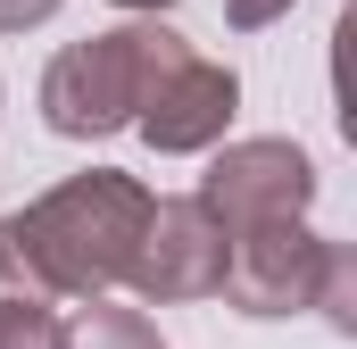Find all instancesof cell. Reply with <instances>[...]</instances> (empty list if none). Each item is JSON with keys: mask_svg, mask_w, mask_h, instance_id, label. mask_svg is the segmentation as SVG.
<instances>
[{"mask_svg": "<svg viewBox=\"0 0 357 349\" xmlns=\"http://www.w3.org/2000/svg\"><path fill=\"white\" fill-rule=\"evenodd\" d=\"M150 208V183L125 167H84L50 183L33 208L0 216V299H100L108 283H125Z\"/></svg>", "mask_w": 357, "mask_h": 349, "instance_id": "1", "label": "cell"}, {"mask_svg": "<svg viewBox=\"0 0 357 349\" xmlns=\"http://www.w3.org/2000/svg\"><path fill=\"white\" fill-rule=\"evenodd\" d=\"M183 42L175 25H158V17H142V25H108V34H91V42H67L50 67H42V125L59 133V142H108V133H125L133 117H142V100L150 84L175 67Z\"/></svg>", "mask_w": 357, "mask_h": 349, "instance_id": "2", "label": "cell"}, {"mask_svg": "<svg viewBox=\"0 0 357 349\" xmlns=\"http://www.w3.org/2000/svg\"><path fill=\"white\" fill-rule=\"evenodd\" d=\"M191 200L225 225V242L233 233H258V225H299L307 200H316V158L299 142H282V133H258V142L216 150V167L199 174Z\"/></svg>", "mask_w": 357, "mask_h": 349, "instance_id": "3", "label": "cell"}, {"mask_svg": "<svg viewBox=\"0 0 357 349\" xmlns=\"http://www.w3.org/2000/svg\"><path fill=\"white\" fill-rule=\"evenodd\" d=\"M225 225L199 208V200H158L150 225H142V250L125 266V283L150 299V308H175V299H216L225 291Z\"/></svg>", "mask_w": 357, "mask_h": 349, "instance_id": "4", "label": "cell"}, {"mask_svg": "<svg viewBox=\"0 0 357 349\" xmlns=\"http://www.w3.org/2000/svg\"><path fill=\"white\" fill-rule=\"evenodd\" d=\"M324 258L333 242L299 225H258V233H233V258H225V291L241 316H299L316 308V283H324Z\"/></svg>", "mask_w": 357, "mask_h": 349, "instance_id": "5", "label": "cell"}, {"mask_svg": "<svg viewBox=\"0 0 357 349\" xmlns=\"http://www.w3.org/2000/svg\"><path fill=\"white\" fill-rule=\"evenodd\" d=\"M233 108H241V84H233V67H216V59L183 50L175 67L150 84L142 117H133V133H142L158 158H191V150H216V142H225Z\"/></svg>", "mask_w": 357, "mask_h": 349, "instance_id": "6", "label": "cell"}, {"mask_svg": "<svg viewBox=\"0 0 357 349\" xmlns=\"http://www.w3.org/2000/svg\"><path fill=\"white\" fill-rule=\"evenodd\" d=\"M59 349H167L158 325L142 308H108V299H84L67 325H59Z\"/></svg>", "mask_w": 357, "mask_h": 349, "instance_id": "7", "label": "cell"}, {"mask_svg": "<svg viewBox=\"0 0 357 349\" xmlns=\"http://www.w3.org/2000/svg\"><path fill=\"white\" fill-rule=\"evenodd\" d=\"M316 316L333 325V333H357V258L333 242V258H324V283H316Z\"/></svg>", "mask_w": 357, "mask_h": 349, "instance_id": "8", "label": "cell"}, {"mask_svg": "<svg viewBox=\"0 0 357 349\" xmlns=\"http://www.w3.org/2000/svg\"><path fill=\"white\" fill-rule=\"evenodd\" d=\"M0 349H59V316L33 299H0Z\"/></svg>", "mask_w": 357, "mask_h": 349, "instance_id": "9", "label": "cell"}, {"mask_svg": "<svg viewBox=\"0 0 357 349\" xmlns=\"http://www.w3.org/2000/svg\"><path fill=\"white\" fill-rule=\"evenodd\" d=\"M67 0H0V34H25V25H42V17H59Z\"/></svg>", "mask_w": 357, "mask_h": 349, "instance_id": "10", "label": "cell"}, {"mask_svg": "<svg viewBox=\"0 0 357 349\" xmlns=\"http://www.w3.org/2000/svg\"><path fill=\"white\" fill-rule=\"evenodd\" d=\"M282 8H291V0H225V17H233L241 34H258V25H274Z\"/></svg>", "mask_w": 357, "mask_h": 349, "instance_id": "11", "label": "cell"}, {"mask_svg": "<svg viewBox=\"0 0 357 349\" xmlns=\"http://www.w3.org/2000/svg\"><path fill=\"white\" fill-rule=\"evenodd\" d=\"M116 8H133V17H158V8H175V0H116Z\"/></svg>", "mask_w": 357, "mask_h": 349, "instance_id": "12", "label": "cell"}]
</instances>
